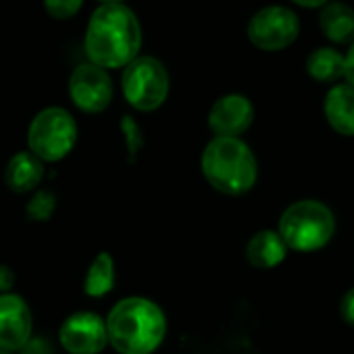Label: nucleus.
<instances>
[{"instance_id": "obj_16", "label": "nucleus", "mask_w": 354, "mask_h": 354, "mask_svg": "<svg viewBox=\"0 0 354 354\" xmlns=\"http://www.w3.org/2000/svg\"><path fill=\"white\" fill-rule=\"evenodd\" d=\"M306 71L315 82L331 84L346 73V57L335 48H317L306 59Z\"/></svg>"}, {"instance_id": "obj_23", "label": "nucleus", "mask_w": 354, "mask_h": 354, "mask_svg": "<svg viewBox=\"0 0 354 354\" xmlns=\"http://www.w3.org/2000/svg\"><path fill=\"white\" fill-rule=\"evenodd\" d=\"M344 77H346V84L354 86V42H352L350 50L346 53V73H344Z\"/></svg>"}, {"instance_id": "obj_19", "label": "nucleus", "mask_w": 354, "mask_h": 354, "mask_svg": "<svg viewBox=\"0 0 354 354\" xmlns=\"http://www.w3.org/2000/svg\"><path fill=\"white\" fill-rule=\"evenodd\" d=\"M84 5V0H44V7L50 17L55 19H69L73 17Z\"/></svg>"}, {"instance_id": "obj_17", "label": "nucleus", "mask_w": 354, "mask_h": 354, "mask_svg": "<svg viewBox=\"0 0 354 354\" xmlns=\"http://www.w3.org/2000/svg\"><path fill=\"white\" fill-rule=\"evenodd\" d=\"M113 283H115V263H113V257L109 252H100L94 263L90 265V271L86 275V283H84V290L88 296H104L113 290Z\"/></svg>"}, {"instance_id": "obj_7", "label": "nucleus", "mask_w": 354, "mask_h": 354, "mask_svg": "<svg viewBox=\"0 0 354 354\" xmlns=\"http://www.w3.org/2000/svg\"><path fill=\"white\" fill-rule=\"evenodd\" d=\"M300 21L294 11L273 5L257 11L248 21V40L261 50H281L294 44Z\"/></svg>"}, {"instance_id": "obj_26", "label": "nucleus", "mask_w": 354, "mask_h": 354, "mask_svg": "<svg viewBox=\"0 0 354 354\" xmlns=\"http://www.w3.org/2000/svg\"><path fill=\"white\" fill-rule=\"evenodd\" d=\"M0 354H13V352H7V350H0Z\"/></svg>"}, {"instance_id": "obj_21", "label": "nucleus", "mask_w": 354, "mask_h": 354, "mask_svg": "<svg viewBox=\"0 0 354 354\" xmlns=\"http://www.w3.org/2000/svg\"><path fill=\"white\" fill-rule=\"evenodd\" d=\"M21 354H53V348L48 346L46 339L32 337V339L21 348Z\"/></svg>"}, {"instance_id": "obj_9", "label": "nucleus", "mask_w": 354, "mask_h": 354, "mask_svg": "<svg viewBox=\"0 0 354 354\" xmlns=\"http://www.w3.org/2000/svg\"><path fill=\"white\" fill-rule=\"evenodd\" d=\"M61 344L69 354H100L109 344L106 321L96 313H75L61 325Z\"/></svg>"}, {"instance_id": "obj_11", "label": "nucleus", "mask_w": 354, "mask_h": 354, "mask_svg": "<svg viewBox=\"0 0 354 354\" xmlns=\"http://www.w3.org/2000/svg\"><path fill=\"white\" fill-rule=\"evenodd\" d=\"M254 121V106L242 94L219 98L209 113V127L217 138H238Z\"/></svg>"}, {"instance_id": "obj_8", "label": "nucleus", "mask_w": 354, "mask_h": 354, "mask_svg": "<svg viewBox=\"0 0 354 354\" xmlns=\"http://www.w3.org/2000/svg\"><path fill=\"white\" fill-rule=\"evenodd\" d=\"M69 96L84 113H102L113 100V82L106 69L84 63L69 77Z\"/></svg>"}, {"instance_id": "obj_20", "label": "nucleus", "mask_w": 354, "mask_h": 354, "mask_svg": "<svg viewBox=\"0 0 354 354\" xmlns=\"http://www.w3.org/2000/svg\"><path fill=\"white\" fill-rule=\"evenodd\" d=\"M339 313H342V319L354 327V288L344 294V298L339 302Z\"/></svg>"}, {"instance_id": "obj_15", "label": "nucleus", "mask_w": 354, "mask_h": 354, "mask_svg": "<svg viewBox=\"0 0 354 354\" xmlns=\"http://www.w3.org/2000/svg\"><path fill=\"white\" fill-rule=\"evenodd\" d=\"M319 28L335 44L354 42V9L346 3H327L319 13Z\"/></svg>"}, {"instance_id": "obj_22", "label": "nucleus", "mask_w": 354, "mask_h": 354, "mask_svg": "<svg viewBox=\"0 0 354 354\" xmlns=\"http://www.w3.org/2000/svg\"><path fill=\"white\" fill-rule=\"evenodd\" d=\"M13 281H15V275H13V271H11L9 267H5V265H0V292H7V290H11Z\"/></svg>"}, {"instance_id": "obj_14", "label": "nucleus", "mask_w": 354, "mask_h": 354, "mask_svg": "<svg viewBox=\"0 0 354 354\" xmlns=\"http://www.w3.org/2000/svg\"><path fill=\"white\" fill-rule=\"evenodd\" d=\"M42 177H44L42 160L34 152H17L7 165L5 182L13 192L24 194L34 190L42 182Z\"/></svg>"}, {"instance_id": "obj_6", "label": "nucleus", "mask_w": 354, "mask_h": 354, "mask_svg": "<svg viewBox=\"0 0 354 354\" xmlns=\"http://www.w3.org/2000/svg\"><path fill=\"white\" fill-rule=\"evenodd\" d=\"M125 100L138 111L158 109L169 94V73L154 57H138L131 61L121 80Z\"/></svg>"}, {"instance_id": "obj_12", "label": "nucleus", "mask_w": 354, "mask_h": 354, "mask_svg": "<svg viewBox=\"0 0 354 354\" xmlns=\"http://www.w3.org/2000/svg\"><path fill=\"white\" fill-rule=\"evenodd\" d=\"M327 123L342 136H354V86L337 84L325 96Z\"/></svg>"}, {"instance_id": "obj_3", "label": "nucleus", "mask_w": 354, "mask_h": 354, "mask_svg": "<svg viewBox=\"0 0 354 354\" xmlns=\"http://www.w3.org/2000/svg\"><path fill=\"white\" fill-rule=\"evenodd\" d=\"M207 182L227 196H242L257 184V158L240 138H215L203 152Z\"/></svg>"}, {"instance_id": "obj_1", "label": "nucleus", "mask_w": 354, "mask_h": 354, "mask_svg": "<svg viewBox=\"0 0 354 354\" xmlns=\"http://www.w3.org/2000/svg\"><path fill=\"white\" fill-rule=\"evenodd\" d=\"M142 30L136 13L125 5L98 7L88 24L86 55L102 69L127 67L138 59Z\"/></svg>"}, {"instance_id": "obj_13", "label": "nucleus", "mask_w": 354, "mask_h": 354, "mask_svg": "<svg viewBox=\"0 0 354 354\" xmlns=\"http://www.w3.org/2000/svg\"><path fill=\"white\" fill-rule=\"evenodd\" d=\"M288 254V246L279 232L263 230L254 234L246 244V259L257 269H273Z\"/></svg>"}, {"instance_id": "obj_24", "label": "nucleus", "mask_w": 354, "mask_h": 354, "mask_svg": "<svg viewBox=\"0 0 354 354\" xmlns=\"http://www.w3.org/2000/svg\"><path fill=\"white\" fill-rule=\"evenodd\" d=\"M296 5H300V7H306V9H323L325 5H327V0H294Z\"/></svg>"}, {"instance_id": "obj_25", "label": "nucleus", "mask_w": 354, "mask_h": 354, "mask_svg": "<svg viewBox=\"0 0 354 354\" xmlns=\"http://www.w3.org/2000/svg\"><path fill=\"white\" fill-rule=\"evenodd\" d=\"M102 5H123L125 0H100Z\"/></svg>"}, {"instance_id": "obj_10", "label": "nucleus", "mask_w": 354, "mask_h": 354, "mask_svg": "<svg viewBox=\"0 0 354 354\" xmlns=\"http://www.w3.org/2000/svg\"><path fill=\"white\" fill-rule=\"evenodd\" d=\"M32 339V310L21 296L0 294V350H21Z\"/></svg>"}, {"instance_id": "obj_18", "label": "nucleus", "mask_w": 354, "mask_h": 354, "mask_svg": "<svg viewBox=\"0 0 354 354\" xmlns=\"http://www.w3.org/2000/svg\"><path fill=\"white\" fill-rule=\"evenodd\" d=\"M55 205H57V198L48 190H42L28 205V217L32 221H46V219H50V215L55 211Z\"/></svg>"}, {"instance_id": "obj_5", "label": "nucleus", "mask_w": 354, "mask_h": 354, "mask_svg": "<svg viewBox=\"0 0 354 354\" xmlns=\"http://www.w3.org/2000/svg\"><path fill=\"white\" fill-rule=\"evenodd\" d=\"M30 150L40 160H61L65 158L75 142H77V125L75 119L59 106H50L40 111L28 131Z\"/></svg>"}, {"instance_id": "obj_2", "label": "nucleus", "mask_w": 354, "mask_h": 354, "mask_svg": "<svg viewBox=\"0 0 354 354\" xmlns=\"http://www.w3.org/2000/svg\"><path fill=\"white\" fill-rule=\"evenodd\" d=\"M106 329L109 342L119 354H152L165 339L167 321L158 304L131 296L113 306Z\"/></svg>"}, {"instance_id": "obj_4", "label": "nucleus", "mask_w": 354, "mask_h": 354, "mask_svg": "<svg viewBox=\"0 0 354 354\" xmlns=\"http://www.w3.org/2000/svg\"><path fill=\"white\" fill-rule=\"evenodd\" d=\"M335 234L333 213L319 201H298L279 219V236L298 252H315L329 244Z\"/></svg>"}]
</instances>
